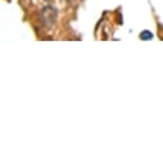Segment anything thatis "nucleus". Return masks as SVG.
<instances>
[{
    "label": "nucleus",
    "instance_id": "1",
    "mask_svg": "<svg viewBox=\"0 0 163 163\" xmlns=\"http://www.w3.org/2000/svg\"><path fill=\"white\" fill-rule=\"evenodd\" d=\"M41 17L44 18V21L46 23L53 24L57 21V11L54 9V8H51V6H46V8H44V9H42Z\"/></svg>",
    "mask_w": 163,
    "mask_h": 163
},
{
    "label": "nucleus",
    "instance_id": "2",
    "mask_svg": "<svg viewBox=\"0 0 163 163\" xmlns=\"http://www.w3.org/2000/svg\"><path fill=\"white\" fill-rule=\"evenodd\" d=\"M140 39L141 40H150V39H153V33L150 31H143L140 33Z\"/></svg>",
    "mask_w": 163,
    "mask_h": 163
},
{
    "label": "nucleus",
    "instance_id": "3",
    "mask_svg": "<svg viewBox=\"0 0 163 163\" xmlns=\"http://www.w3.org/2000/svg\"><path fill=\"white\" fill-rule=\"evenodd\" d=\"M48 2H50V0H48Z\"/></svg>",
    "mask_w": 163,
    "mask_h": 163
}]
</instances>
